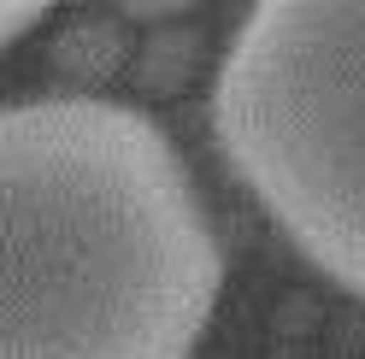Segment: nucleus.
<instances>
[{
    "instance_id": "f257e3e1",
    "label": "nucleus",
    "mask_w": 365,
    "mask_h": 359,
    "mask_svg": "<svg viewBox=\"0 0 365 359\" xmlns=\"http://www.w3.org/2000/svg\"><path fill=\"white\" fill-rule=\"evenodd\" d=\"M224 254L142 106L0 100V359H189Z\"/></svg>"
},
{
    "instance_id": "f03ea898",
    "label": "nucleus",
    "mask_w": 365,
    "mask_h": 359,
    "mask_svg": "<svg viewBox=\"0 0 365 359\" xmlns=\"http://www.w3.org/2000/svg\"><path fill=\"white\" fill-rule=\"evenodd\" d=\"M212 130L271 224L365 301V6H254L218 59Z\"/></svg>"
},
{
    "instance_id": "7ed1b4c3",
    "label": "nucleus",
    "mask_w": 365,
    "mask_h": 359,
    "mask_svg": "<svg viewBox=\"0 0 365 359\" xmlns=\"http://www.w3.org/2000/svg\"><path fill=\"white\" fill-rule=\"evenodd\" d=\"M41 18H48V12L30 6V0H0V48H12L18 36H30Z\"/></svg>"
}]
</instances>
